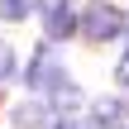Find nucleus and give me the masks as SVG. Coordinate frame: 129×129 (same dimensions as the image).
<instances>
[{"label":"nucleus","mask_w":129,"mask_h":129,"mask_svg":"<svg viewBox=\"0 0 129 129\" xmlns=\"http://www.w3.org/2000/svg\"><path fill=\"white\" fill-rule=\"evenodd\" d=\"M86 38H96V43H105V38H115L120 29H124V19H120V10L115 5H91L86 10Z\"/></svg>","instance_id":"obj_1"},{"label":"nucleus","mask_w":129,"mask_h":129,"mask_svg":"<svg viewBox=\"0 0 129 129\" xmlns=\"http://www.w3.org/2000/svg\"><path fill=\"white\" fill-rule=\"evenodd\" d=\"M43 29H48V38H67V34L77 29L72 0H43Z\"/></svg>","instance_id":"obj_2"},{"label":"nucleus","mask_w":129,"mask_h":129,"mask_svg":"<svg viewBox=\"0 0 129 129\" xmlns=\"http://www.w3.org/2000/svg\"><path fill=\"white\" fill-rule=\"evenodd\" d=\"M24 81H29V86H57V81H62V67L53 62V53H48V48L29 62V77H24Z\"/></svg>","instance_id":"obj_3"},{"label":"nucleus","mask_w":129,"mask_h":129,"mask_svg":"<svg viewBox=\"0 0 129 129\" xmlns=\"http://www.w3.org/2000/svg\"><path fill=\"white\" fill-rule=\"evenodd\" d=\"M96 115H101V120H96L101 129H120V124H124V115H120L115 101H96Z\"/></svg>","instance_id":"obj_4"},{"label":"nucleus","mask_w":129,"mask_h":129,"mask_svg":"<svg viewBox=\"0 0 129 129\" xmlns=\"http://www.w3.org/2000/svg\"><path fill=\"white\" fill-rule=\"evenodd\" d=\"M34 5H43V0H0V19H24Z\"/></svg>","instance_id":"obj_5"},{"label":"nucleus","mask_w":129,"mask_h":129,"mask_svg":"<svg viewBox=\"0 0 129 129\" xmlns=\"http://www.w3.org/2000/svg\"><path fill=\"white\" fill-rule=\"evenodd\" d=\"M38 124H43V110H38V105L14 110V129H38Z\"/></svg>","instance_id":"obj_6"},{"label":"nucleus","mask_w":129,"mask_h":129,"mask_svg":"<svg viewBox=\"0 0 129 129\" xmlns=\"http://www.w3.org/2000/svg\"><path fill=\"white\" fill-rule=\"evenodd\" d=\"M10 72H14V48L0 43V81H10Z\"/></svg>","instance_id":"obj_7"},{"label":"nucleus","mask_w":129,"mask_h":129,"mask_svg":"<svg viewBox=\"0 0 129 129\" xmlns=\"http://www.w3.org/2000/svg\"><path fill=\"white\" fill-rule=\"evenodd\" d=\"M53 129H96V124H86V120H57Z\"/></svg>","instance_id":"obj_8"},{"label":"nucleus","mask_w":129,"mask_h":129,"mask_svg":"<svg viewBox=\"0 0 129 129\" xmlns=\"http://www.w3.org/2000/svg\"><path fill=\"white\" fill-rule=\"evenodd\" d=\"M115 77H120V81L129 86V53H124V62H120V72H115Z\"/></svg>","instance_id":"obj_9"},{"label":"nucleus","mask_w":129,"mask_h":129,"mask_svg":"<svg viewBox=\"0 0 129 129\" xmlns=\"http://www.w3.org/2000/svg\"><path fill=\"white\" fill-rule=\"evenodd\" d=\"M124 129H129V124H124Z\"/></svg>","instance_id":"obj_10"}]
</instances>
